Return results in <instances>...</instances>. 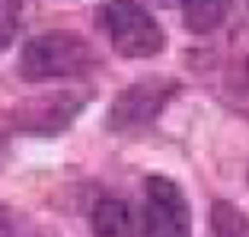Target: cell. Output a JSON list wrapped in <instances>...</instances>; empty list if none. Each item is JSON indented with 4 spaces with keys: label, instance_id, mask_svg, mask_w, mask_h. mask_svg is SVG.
<instances>
[{
    "label": "cell",
    "instance_id": "6da1fadb",
    "mask_svg": "<svg viewBox=\"0 0 249 237\" xmlns=\"http://www.w3.org/2000/svg\"><path fill=\"white\" fill-rule=\"evenodd\" d=\"M89 67H93V48L83 36L67 29H52L29 39L19 55V74L29 83L71 80L83 77Z\"/></svg>",
    "mask_w": 249,
    "mask_h": 237
},
{
    "label": "cell",
    "instance_id": "7a4b0ae2",
    "mask_svg": "<svg viewBox=\"0 0 249 237\" xmlns=\"http://www.w3.org/2000/svg\"><path fill=\"white\" fill-rule=\"evenodd\" d=\"M103 26L109 42L124 58H154L166 48L163 26L134 0H112L103 7Z\"/></svg>",
    "mask_w": 249,
    "mask_h": 237
},
{
    "label": "cell",
    "instance_id": "3957f363",
    "mask_svg": "<svg viewBox=\"0 0 249 237\" xmlns=\"http://www.w3.org/2000/svg\"><path fill=\"white\" fill-rule=\"evenodd\" d=\"M144 234L147 237H192V208L173 179L147 177L144 189Z\"/></svg>",
    "mask_w": 249,
    "mask_h": 237
},
{
    "label": "cell",
    "instance_id": "277c9868",
    "mask_svg": "<svg viewBox=\"0 0 249 237\" xmlns=\"http://www.w3.org/2000/svg\"><path fill=\"white\" fill-rule=\"evenodd\" d=\"M176 87H179L176 80H163V77H150V80L124 87L112 99L106 125L115 128V132H134V128L150 125L163 112V106L169 103V97L176 93Z\"/></svg>",
    "mask_w": 249,
    "mask_h": 237
},
{
    "label": "cell",
    "instance_id": "5b68a950",
    "mask_svg": "<svg viewBox=\"0 0 249 237\" xmlns=\"http://www.w3.org/2000/svg\"><path fill=\"white\" fill-rule=\"evenodd\" d=\"M83 103H87V99L73 97V93H54V97L29 99L22 109H16L13 122L22 132L52 135V132H61L71 118H77V112L83 109Z\"/></svg>",
    "mask_w": 249,
    "mask_h": 237
},
{
    "label": "cell",
    "instance_id": "8992f818",
    "mask_svg": "<svg viewBox=\"0 0 249 237\" xmlns=\"http://www.w3.org/2000/svg\"><path fill=\"white\" fill-rule=\"evenodd\" d=\"M93 237H144V215L124 199L96 202L89 215Z\"/></svg>",
    "mask_w": 249,
    "mask_h": 237
},
{
    "label": "cell",
    "instance_id": "52a82bcc",
    "mask_svg": "<svg viewBox=\"0 0 249 237\" xmlns=\"http://www.w3.org/2000/svg\"><path fill=\"white\" fill-rule=\"evenodd\" d=\"M185 29L195 36H208L217 26H224V20L233 10V0H179Z\"/></svg>",
    "mask_w": 249,
    "mask_h": 237
},
{
    "label": "cell",
    "instance_id": "ba28073f",
    "mask_svg": "<svg viewBox=\"0 0 249 237\" xmlns=\"http://www.w3.org/2000/svg\"><path fill=\"white\" fill-rule=\"evenodd\" d=\"M211 231H214V237H249V221L233 202H214Z\"/></svg>",
    "mask_w": 249,
    "mask_h": 237
},
{
    "label": "cell",
    "instance_id": "9c48e42d",
    "mask_svg": "<svg viewBox=\"0 0 249 237\" xmlns=\"http://www.w3.org/2000/svg\"><path fill=\"white\" fill-rule=\"evenodd\" d=\"M19 16H22V0H0V55L13 45L19 32Z\"/></svg>",
    "mask_w": 249,
    "mask_h": 237
},
{
    "label": "cell",
    "instance_id": "30bf717a",
    "mask_svg": "<svg viewBox=\"0 0 249 237\" xmlns=\"http://www.w3.org/2000/svg\"><path fill=\"white\" fill-rule=\"evenodd\" d=\"M0 237H16V221L13 212H10L3 202H0Z\"/></svg>",
    "mask_w": 249,
    "mask_h": 237
},
{
    "label": "cell",
    "instance_id": "8fae6325",
    "mask_svg": "<svg viewBox=\"0 0 249 237\" xmlns=\"http://www.w3.org/2000/svg\"><path fill=\"white\" fill-rule=\"evenodd\" d=\"M7 157H10V141H7V135H0V170H3Z\"/></svg>",
    "mask_w": 249,
    "mask_h": 237
}]
</instances>
